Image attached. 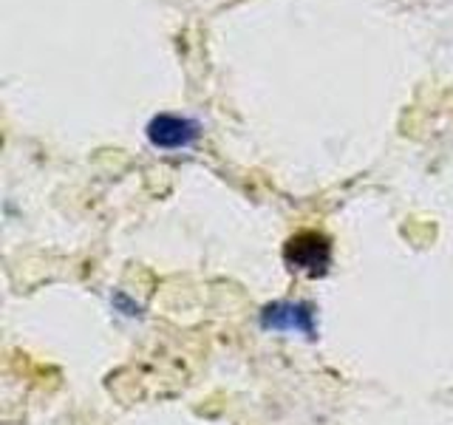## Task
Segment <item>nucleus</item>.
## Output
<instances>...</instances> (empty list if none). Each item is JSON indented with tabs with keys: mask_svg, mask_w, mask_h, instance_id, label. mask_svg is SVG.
<instances>
[{
	"mask_svg": "<svg viewBox=\"0 0 453 425\" xmlns=\"http://www.w3.org/2000/svg\"><path fill=\"white\" fill-rule=\"evenodd\" d=\"M261 323H264V329H275V332H297L306 337L315 335V312H311L309 304H301V301L269 304L261 312Z\"/></svg>",
	"mask_w": 453,
	"mask_h": 425,
	"instance_id": "2",
	"label": "nucleus"
},
{
	"mask_svg": "<svg viewBox=\"0 0 453 425\" xmlns=\"http://www.w3.org/2000/svg\"><path fill=\"white\" fill-rule=\"evenodd\" d=\"M283 259L292 269L306 275H323L332 264V244L329 238L320 233H297L287 241V250H283Z\"/></svg>",
	"mask_w": 453,
	"mask_h": 425,
	"instance_id": "1",
	"label": "nucleus"
},
{
	"mask_svg": "<svg viewBox=\"0 0 453 425\" xmlns=\"http://www.w3.org/2000/svg\"><path fill=\"white\" fill-rule=\"evenodd\" d=\"M148 139H150V145L165 148V151L188 148L190 142L198 139V122L188 117H173V113H159V117H153L148 125Z\"/></svg>",
	"mask_w": 453,
	"mask_h": 425,
	"instance_id": "3",
	"label": "nucleus"
}]
</instances>
